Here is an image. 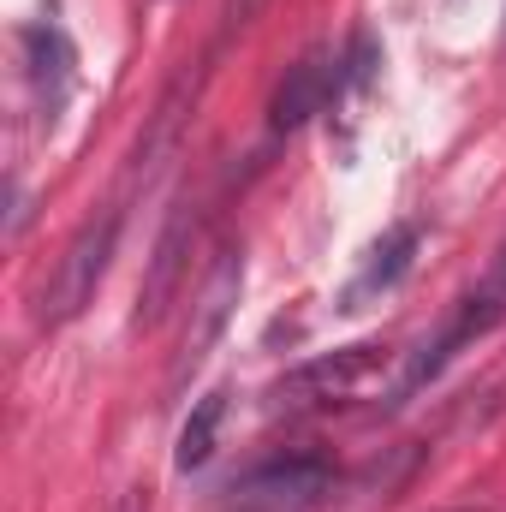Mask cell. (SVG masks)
I'll use <instances>...</instances> for the list:
<instances>
[{
  "mask_svg": "<svg viewBox=\"0 0 506 512\" xmlns=\"http://www.w3.org/2000/svg\"><path fill=\"white\" fill-rule=\"evenodd\" d=\"M114 239H120V215H102V221L78 227V239L66 245L48 292H42V322H72L96 298V286L108 274V256H114Z\"/></svg>",
  "mask_w": 506,
  "mask_h": 512,
  "instance_id": "obj_1",
  "label": "cell"
},
{
  "mask_svg": "<svg viewBox=\"0 0 506 512\" xmlns=\"http://www.w3.org/2000/svg\"><path fill=\"white\" fill-rule=\"evenodd\" d=\"M387 370V346H340L328 358H310L304 370H292L286 382L274 387V399H292V405H334V399H352Z\"/></svg>",
  "mask_w": 506,
  "mask_h": 512,
  "instance_id": "obj_2",
  "label": "cell"
},
{
  "mask_svg": "<svg viewBox=\"0 0 506 512\" xmlns=\"http://www.w3.org/2000/svg\"><path fill=\"white\" fill-rule=\"evenodd\" d=\"M239 292H245V256L221 251L215 274H209V286H203L197 304H191V328H185V346H179V370H173V382H185V376H197V370L209 364V352L221 346V334H227V322H233V310H239Z\"/></svg>",
  "mask_w": 506,
  "mask_h": 512,
  "instance_id": "obj_3",
  "label": "cell"
},
{
  "mask_svg": "<svg viewBox=\"0 0 506 512\" xmlns=\"http://www.w3.org/2000/svg\"><path fill=\"white\" fill-rule=\"evenodd\" d=\"M191 239H197V221L179 209L161 239H155V256H149V274L137 286V328H155L167 316V304L179 298V280H185V262H191Z\"/></svg>",
  "mask_w": 506,
  "mask_h": 512,
  "instance_id": "obj_4",
  "label": "cell"
},
{
  "mask_svg": "<svg viewBox=\"0 0 506 512\" xmlns=\"http://www.w3.org/2000/svg\"><path fill=\"white\" fill-rule=\"evenodd\" d=\"M334 78H340V72H334L328 54H304L298 66H286V78H280V90H274V102H268V126L274 131H298L310 114H322Z\"/></svg>",
  "mask_w": 506,
  "mask_h": 512,
  "instance_id": "obj_5",
  "label": "cell"
},
{
  "mask_svg": "<svg viewBox=\"0 0 506 512\" xmlns=\"http://www.w3.org/2000/svg\"><path fill=\"white\" fill-rule=\"evenodd\" d=\"M328 483H334V471L322 459H280V465L245 477V495L251 501H268V507H298V501L328 495Z\"/></svg>",
  "mask_w": 506,
  "mask_h": 512,
  "instance_id": "obj_6",
  "label": "cell"
},
{
  "mask_svg": "<svg viewBox=\"0 0 506 512\" xmlns=\"http://www.w3.org/2000/svg\"><path fill=\"white\" fill-rule=\"evenodd\" d=\"M221 417H227V393H221V387H215V393H203V399L191 405V417H185V429H179V453H173V465H179V471L209 465L215 435H221Z\"/></svg>",
  "mask_w": 506,
  "mask_h": 512,
  "instance_id": "obj_7",
  "label": "cell"
},
{
  "mask_svg": "<svg viewBox=\"0 0 506 512\" xmlns=\"http://www.w3.org/2000/svg\"><path fill=\"white\" fill-rule=\"evenodd\" d=\"M411 251H417V227H387V239L370 251V262H364V280L352 286V298H364V292H387V286L411 268Z\"/></svg>",
  "mask_w": 506,
  "mask_h": 512,
  "instance_id": "obj_8",
  "label": "cell"
},
{
  "mask_svg": "<svg viewBox=\"0 0 506 512\" xmlns=\"http://www.w3.org/2000/svg\"><path fill=\"white\" fill-rule=\"evenodd\" d=\"M501 286H506V262H501Z\"/></svg>",
  "mask_w": 506,
  "mask_h": 512,
  "instance_id": "obj_9",
  "label": "cell"
}]
</instances>
